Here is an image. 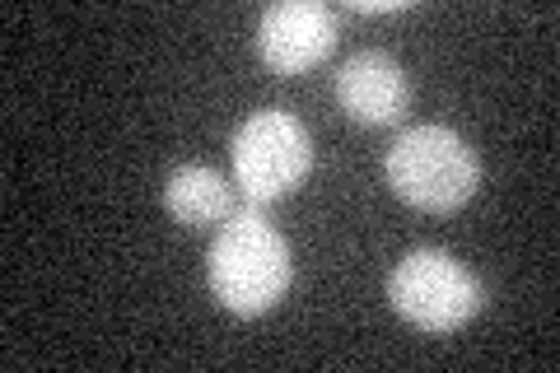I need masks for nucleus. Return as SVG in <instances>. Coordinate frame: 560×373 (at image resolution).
<instances>
[{
  "label": "nucleus",
  "mask_w": 560,
  "mask_h": 373,
  "mask_svg": "<svg viewBox=\"0 0 560 373\" xmlns=\"http://www.w3.org/2000/svg\"><path fill=\"white\" fill-rule=\"evenodd\" d=\"M294 257L285 234L261 215V206H243L220 224L206 257V285L215 304L234 317H261L290 294Z\"/></svg>",
  "instance_id": "obj_1"
},
{
  "label": "nucleus",
  "mask_w": 560,
  "mask_h": 373,
  "mask_svg": "<svg viewBox=\"0 0 560 373\" xmlns=\"http://www.w3.org/2000/svg\"><path fill=\"white\" fill-rule=\"evenodd\" d=\"M383 177H388V187L407 206L430 210V215H448V210H458L477 197L481 159L458 131L411 127L388 145Z\"/></svg>",
  "instance_id": "obj_2"
},
{
  "label": "nucleus",
  "mask_w": 560,
  "mask_h": 373,
  "mask_svg": "<svg viewBox=\"0 0 560 373\" xmlns=\"http://www.w3.org/2000/svg\"><path fill=\"white\" fill-rule=\"evenodd\" d=\"M388 304L416 331L444 336V331L467 327L481 313L486 290L458 257L440 253V247H416V253H407L393 266Z\"/></svg>",
  "instance_id": "obj_3"
},
{
  "label": "nucleus",
  "mask_w": 560,
  "mask_h": 373,
  "mask_svg": "<svg viewBox=\"0 0 560 373\" xmlns=\"http://www.w3.org/2000/svg\"><path fill=\"white\" fill-rule=\"evenodd\" d=\"M234 159V187L248 206H271L280 197H290L294 187L313 168V140L304 131V121L280 108L253 113L230 140Z\"/></svg>",
  "instance_id": "obj_4"
},
{
  "label": "nucleus",
  "mask_w": 560,
  "mask_h": 373,
  "mask_svg": "<svg viewBox=\"0 0 560 373\" xmlns=\"http://www.w3.org/2000/svg\"><path fill=\"white\" fill-rule=\"evenodd\" d=\"M337 47V14L323 0H280L261 10L257 24V51L276 75H304Z\"/></svg>",
  "instance_id": "obj_5"
},
{
  "label": "nucleus",
  "mask_w": 560,
  "mask_h": 373,
  "mask_svg": "<svg viewBox=\"0 0 560 373\" xmlns=\"http://www.w3.org/2000/svg\"><path fill=\"white\" fill-rule=\"evenodd\" d=\"M337 103L360 127H397L411 108V80L388 51H355L337 70Z\"/></svg>",
  "instance_id": "obj_6"
},
{
  "label": "nucleus",
  "mask_w": 560,
  "mask_h": 373,
  "mask_svg": "<svg viewBox=\"0 0 560 373\" xmlns=\"http://www.w3.org/2000/svg\"><path fill=\"white\" fill-rule=\"evenodd\" d=\"M164 210L183 229L224 224L238 210V187L206 164H183V168H173L164 183Z\"/></svg>",
  "instance_id": "obj_7"
},
{
  "label": "nucleus",
  "mask_w": 560,
  "mask_h": 373,
  "mask_svg": "<svg viewBox=\"0 0 560 373\" xmlns=\"http://www.w3.org/2000/svg\"><path fill=\"white\" fill-rule=\"evenodd\" d=\"M346 10L350 14H397V10H407V5H401V0H393V5H364V0H350Z\"/></svg>",
  "instance_id": "obj_8"
}]
</instances>
